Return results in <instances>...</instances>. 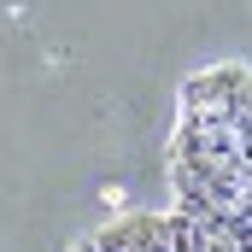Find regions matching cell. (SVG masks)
Masks as SVG:
<instances>
[{"label": "cell", "mask_w": 252, "mask_h": 252, "mask_svg": "<svg viewBox=\"0 0 252 252\" xmlns=\"http://www.w3.org/2000/svg\"><path fill=\"white\" fill-rule=\"evenodd\" d=\"M176 205L241 217L252 211V70H205L182 88V118L170 141Z\"/></svg>", "instance_id": "obj_1"}, {"label": "cell", "mask_w": 252, "mask_h": 252, "mask_svg": "<svg viewBox=\"0 0 252 252\" xmlns=\"http://www.w3.org/2000/svg\"><path fill=\"white\" fill-rule=\"evenodd\" d=\"M70 252H252V211L241 217H211V211H141L112 229H94Z\"/></svg>", "instance_id": "obj_2"}]
</instances>
